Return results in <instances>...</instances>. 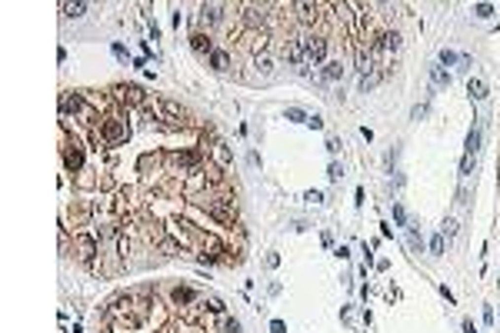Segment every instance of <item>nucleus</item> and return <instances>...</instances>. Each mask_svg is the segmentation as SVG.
I'll return each instance as SVG.
<instances>
[{
	"instance_id": "nucleus-1",
	"label": "nucleus",
	"mask_w": 500,
	"mask_h": 333,
	"mask_svg": "<svg viewBox=\"0 0 500 333\" xmlns=\"http://www.w3.org/2000/svg\"><path fill=\"white\" fill-rule=\"evenodd\" d=\"M304 54H307V64H323L327 60V40L323 37H304Z\"/></svg>"
},
{
	"instance_id": "nucleus-2",
	"label": "nucleus",
	"mask_w": 500,
	"mask_h": 333,
	"mask_svg": "<svg viewBox=\"0 0 500 333\" xmlns=\"http://www.w3.org/2000/svg\"><path fill=\"white\" fill-rule=\"evenodd\" d=\"M100 137L107 140V143H124V140H127V124H124V120H104Z\"/></svg>"
},
{
	"instance_id": "nucleus-3",
	"label": "nucleus",
	"mask_w": 500,
	"mask_h": 333,
	"mask_svg": "<svg viewBox=\"0 0 500 333\" xmlns=\"http://www.w3.org/2000/svg\"><path fill=\"white\" fill-rule=\"evenodd\" d=\"M230 203H234V200H227V197H223V200H214V203L207 207L210 217H217L220 223H234V220H237V210L230 207Z\"/></svg>"
},
{
	"instance_id": "nucleus-4",
	"label": "nucleus",
	"mask_w": 500,
	"mask_h": 333,
	"mask_svg": "<svg viewBox=\"0 0 500 333\" xmlns=\"http://www.w3.org/2000/svg\"><path fill=\"white\" fill-rule=\"evenodd\" d=\"M157 110L164 113L170 124H183V117H187L183 107H180V103H174V100H157Z\"/></svg>"
},
{
	"instance_id": "nucleus-5",
	"label": "nucleus",
	"mask_w": 500,
	"mask_h": 333,
	"mask_svg": "<svg viewBox=\"0 0 500 333\" xmlns=\"http://www.w3.org/2000/svg\"><path fill=\"white\" fill-rule=\"evenodd\" d=\"M244 10H247V24L250 27H257V24H264L267 20V10H270V3H244Z\"/></svg>"
},
{
	"instance_id": "nucleus-6",
	"label": "nucleus",
	"mask_w": 500,
	"mask_h": 333,
	"mask_svg": "<svg viewBox=\"0 0 500 333\" xmlns=\"http://www.w3.org/2000/svg\"><path fill=\"white\" fill-rule=\"evenodd\" d=\"M284 57H287L290 64H307L304 40H287V43H284Z\"/></svg>"
},
{
	"instance_id": "nucleus-7",
	"label": "nucleus",
	"mask_w": 500,
	"mask_h": 333,
	"mask_svg": "<svg viewBox=\"0 0 500 333\" xmlns=\"http://www.w3.org/2000/svg\"><path fill=\"white\" fill-rule=\"evenodd\" d=\"M190 47H194V54H200V57L214 54V43H210L207 33H194V37H190Z\"/></svg>"
},
{
	"instance_id": "nucleus-8",
	"label": "nucleus",
	"mask_w": 500,
	"mask_h": 333,
	"mask_svg": "<svg viewBox=\"0 0 500 333\" xmlns=\"http://www.w3.org/2000/svg\"><path fill=\"white\" fill-rule=\"evenodd\" d=\"M64 164H67L70 170H77V166L83 164V150L77 147V143H67V147H64Z\"/></svg>"
},
{
	"instance_id": "nucleus-9",
	"label": "nucleus",
	"mask_w": 500,
	"mask_h": 333,
	"mask_svg": "<svg viewBox=\"0 0 500 333\" xmlns=\"http://www.w3.org/2000/svg\"><path fill=\"white\" fill-rule=\"evenodd\" d=\"M80 107H83L80 94H60V110H64V113H77Z\"/></svg>"
},
{
	"instance_id": "nucleus-10",
	"label": "nucleus",
	"mask_w": 500,
	"mask_h": 333,
	"mask_svg": "<svg viewBox=\"0 0 500 333\" xmlns=\"http://www.w3.org/2000/svg\"><path fill=\"white\" fill-rule=\"evenodd\" d=\"M430 80H433V87H450V73H447V67L433 64V67H430Z\"/></svg>"
},
{
	"instance_id": "nucleus-11",
	"label": "nucleus",
	"mask_w": 500,
	"mask_h": 333,
	"mask_svg": "<svg viewBox=\"0 0 500 333\" xmlns=\"http://www.w3.org/2000/svg\"><path fill=\"white\" fill-rule=\"evenodd\" d=\"M480 140H484L480 127H473L470 133H467V147H464V153H473V157H477V150H480Z\"/></svg>"
},
{
	"instance_id": "nucleus-12",
	"label": "nucleus",
	"mask_w": 500,
	"mask_h": 333,
	"mask_svg": "<svg viewBox=\"0 0 500 333\" xmlns=\"http://www.w3.org/2000/svg\"><path fill=\"white\" fill-rule=\"evenodd\" d=\"M220 10H223L220 3H204V7H200V17H204L207 24H217V20H220Z\"/></svg>"
},
{
	"instance_id": "nucleus-13",
	"label": "nucleus",
	"mask_w": 500,
	"mask_h": 333,
	"mask_svg": "<svg viewBox=\"0 0 500 333\" xmlns=\"http://www.w3.org/2000/svg\"><path fill=\"white\" fill-rule=\"evenodd\" d=\"M77 250H80V253H77L80 260H90V257L97 253V247H94V240H90V236H80V240H77Z\"/></svg>"
},
{
	"instance_id": "nucleus-14",
	"label": "nucleus",
	"mask_w": 500,
	"mask_h": 333,
	"mask_svg": "<svg viewBox=\"0 0 500 333\" xmlns=\"http://www.w3.org/2000/svg\"><path fill=\"white\" fill-rule=\"evenodd\" d=\"M120 97H124L127 103L140 107V103H143V90H140V87H124V90H120Z\"/></svg>"
},
{
	"instance_id": "nucleus-15",
	"label": "nucleus",
	"mask_w": 500,
	"mask_h": 333,
	"mask_svg": "<svg viewBox=\"0 0 500 333\" xmlns=\"http://www.w3.org/2000/svg\"><path fill=\"white\" fill-rule=\"evenodd\" d=\"M210 67L220 70V73H223V70H230V57L223 54V50H214V54H210Z\"/></svg>"
},
{
	"instance_id": "nucleus-16",
	"label": "nucleus",
	"mask_w": 500,
	"mask_h": 333,
	"mask_svg": "<svg viewBox=\"0 0 500 333\" xmlns=\"http://www.w3.org/2000/svg\"><path fill=\"white\" fill-rule=\"evenodd\" d=\"M467 94H470L473 100H484L487 97V83L484 80H470V83H467Z\"/></svg>"
},
{
	"instance_id": "nucleus-17",
	"label": "nucleus",
	"mask_w": 500,
	"mask_h": 333,
	"mask_svg": "<svg viewBox=\"0 0 500 333\" xmlns=\"http://www.w3.org/2000/svg\"><path fill=\"white\" fill-rule=\"evenodd\" d=\"M297 10H300V20H304V24H310V20H317V10H320V7H314V3H297Z\"/></svg>"
},
{
	"instance_id": "nucleus-18",
	"label": "nucleus",
	"mask_w": 500,
	"mask_h": 333,
	"mask_svg": "<svg viewBox=\"0 0 500 333\" xmlns=\"http://www.w3.org/2000/svg\"><path fill=\"white\" fill-rule=\"evenodd\" d=\"M64 14H67V17H83V14H87V3H83V0H73V3H64Z\"/></svg>"
},
{
	"instance_id": "nucleus-19",
	"label": "nucleus",
	"mask_w": 500,
	"mask_h": 333,
	"mask_svg": "<svg viewBox=\"0 0 500 333\" xmlns=\"http://www.w3.org/2000/svg\"><path fill=\"white\" fill-rule=\"evenodd\" d=\"M473 166H477V157H473V153H464V160H460V177H470Z\"/></svg>"
},
{
	"instance_id": "nucleus-20",
	"label": "nucleus",
	"mask_w": 500,
	"mask_h": 333,
	"mask_svg": "<svg viewBox=\"0 0 500 333\" xmlns=\"http://www.w3.org/2000/svg\"><path fill=\"white\" fill-rule=\"evenodd\" d=\"M174 300H177V303H190V300H197V293L190 290V287H177V290H174Z\"/></svg>"
},
{
	"instance_id": "nucleus-21",
	"label": "nucleus",
	"mask_w": 500,
	"mask_h": 333,
	"mask_svg": "<svg viewBox=\"0 0 500 333\" xmlns=\"http://www.w3.org/2000/svg\"><path fill=\"white\" fill-rule=\"evenodd\" d=\"M340 73H344V67H340V60H330V64L323 67V77H327V80H337Z\"/></svg>"
},
{
	"instance_id": "nucleus-22",
	"label": "nucleus",
	"mask_w": 500,
	"mask_h": 333,
	"mask_svg": "<svg viewBox=\"0 0 500 333\" xmlns=\"http://www.w3.org/2000/svg\"><path fill=\"white\" fill-rule=\"evenodd\" d=\"M380 77L384 73H367V77H360V90H374L377 83H380Z\"/></svg>"
},
{
	"instance_id": "nucleus-23",
	"label": "nucleus",
	"mask_w": 500,
	"mask_h": 333,
	"mask_svg": "<svg viewBox=\"0 0 500 333\" xmlns=\"http://www.w3.org/2000/svg\"><path fill=\"white\" fill-rule=\"evenodd\" d=\"M440 236H444V240H454V236H457V223L444 220V223H440Z\"/></svg>"
},
{
	"instance_id": "nucleus-24",
	"label": "nucleus",
	"mask_w": 500,
	"mask_h": 333,
	"mask_svg": "<svg viewBox=\"0 0 500 333\" xmlns=\"http://www.w3.org/2000/svg\"><path fill=\"white\" fill-rule=\"evenodd\" d=\"M393 223H397V227H407V223H410L407 220V210H403L400 203H393Z\"/></svg>"
},
{
	"instance_id": "nucleus-25",
	"label": "nucleus",
	"mask_w": 500,
	"mask_h": 333,
	"mask_svg": "<svg viewBox=\"0 0 500 333\" xmlns=\"http://www.w3.org/2000/svg\"><path fill=\"white\" fill-rule=\"evenodd\" d=\"M444 247H447V240H444L440 233H437V236L430 240V253H433V257H440V253H444Z\"/></svg>"
},
{
	"instance_id": "nucleus-26",
	"label": "nucleus",
	"mask_w": 500,
	"mask_h": 333,
	"mask_svg": "<svg viewBox=\"0 0 500 333\" xmlns=\"http://www.w3.org/2000/svg\"><path fill=\"white\" fill-rule=\"evenodd\" d=\"M473 14L484 17V20H487V17H494V3H477V7H473Z\"/></svg>"
},
{
	"instance_id": "nucleus-27",
	"label": "nucleus",
	"mask_w": 500,
	"mask_h": 333,
	"mask_svg": "<svg viewBox=\"0 0 500 333\" xmlns=\"http://www.w3.org/2000/svg\"><path fill=\"white\" fill-rule=\"evenodd\" d=\"M450 64H457V54L444 47V50H440V67H450Z\"/></svg>"
},
{
	"instance_id": "nucleus-28",
	"label": "nucleus",
	"mask_w": 500,
	"mask_h": 333,
	"mask_svg": "<svg viewBox=\"0 0 500 333\" xmlns=\"http://www.w3.org/2000/svg\"><path fill=\"white\" fill-rule=\"evenodd\" d=\"M214 157H217L220 164H230V150H227L223 143H217V147H214Z\"/></svg>"
},
{
	"instance_id": "nucleus-29",
	"label": "nucleus",
	"mask_w": 500,
	"mask_h": 333,
	"mask_svg": "<svg viewBox=\"0 0 500 333\" xmlns=\"http://www.w3.org/2000/svg\"><path fill=\"white\" fill-rule=\"evenodd\" d=\"M174 160L183 164V166H190V164H197V153H174Z\"/></svg>"
},
{
	"instance_id": "nucleus-30",
	"label": "nucleus",
	"mask_w": 500,
	"mask_h": 333,
	"mask_svg": "<svg viewBox=\"0 0 500 333\" xmlns=\"http://www.w3.org/2000/svg\"><path fill=\"white\" fill-rule=\"evenodd\" d=\"M327 177H330V180H340V177H344V166H340V164H330Z\"/></svg>"
},
{
	"instance_id": "nucleus-31",
	"label": "nucleus",
	"mask_w": 500,
	"mask_h": 333,
	"mask_svg": "<svg viewBox=\"0 0 500 333\" xmlns=\"http://www.w3.org/2000/svg\"><path fill=\"white\" fill-rule=\"evenodd\" d=\"M410 117H414V120H424V117H427V103H417L414 110H410Z\"/></svg>"
},
{
	"instance_id": "nucleus-32",
	"label": "nucleus",
	"mask_w": 500,
	"mask_h": 333,
	"mask_svg": "<svg viewBox=\"0 0 500 333\" xmlns=\"http://www.w3.org/2000/svg\"><path fill=\"white\" fill-rule=\"evenodd\" d=\"M287 117H290V120H304V124L310 120V117H307L304 110H297V107H290V110H287Z\"/></svg>"
},
{
	"instance_id": "nucleus-33",
	"label": "nucleus",
	"mask_w": 500,
	"mask_h": 333,
	"mask_svg": "<svg viewBox=\"0 0 500 333\" xmlns=\"http://www.w3.org/2000/svg\"><path fill=\"white\" fill-rule=\"evenodd\" d=\"M257 67L264 70V73H270V57H267V54H260V57H257Z\"/></svg>"
},
{
	"instance_id": "nucleus-34",
	"label": "nucleus",
	"mask_w": 500,
	"mask_h": 333,
	"mask_svg": "<svg viewBox=\"0 0 500 333\" xmlns=\"http://www.w3.org/2000/svg\"><path fill=\"white\" fill-rule=\"evenodd\" d=\"M207 310H214V313H220V310H223V303L217 300V297H207Z\"/></svg>"
},
{
	"instance_id": "nucleus-35",
	"label": "nucleus",
	"mask_w": 500,
	"mask_h": 333,
	"mask_svg": "<svg viewBox=\"0 0 500 333\" xmlns=\"http://www.w3.org/2000/svg\"><path fill=\"white\" fill-rule=\"evenodd\" d=\"M223 330H227V333H244V330H240V323H237V320H227V323H223Z\"/></svg>"
},
{
	"instance_id": "nucleus-36",
	"label": "nucleus",
	"mask_w": 500,
	"mask_h": 333,
	"mask_svg": "<svg viewBox=\"0 0 500 333\" xmlns=\"http://www.w3.org/2000/svg\"><path fill=\"white\" fill-rule=\"evenodd\" d=\"M113 57H117V60H127V50L120 47V43H113Z\"/></svg>"
},
{
	"instance_id": "nucleus-37",
	"label": "nucleus",
	"mask_w": 500,
	"mask_h": 333,
	"mask_svg": "<svg viewBox=\"0 0 500 333\" xmlns=\"http://www.w3.org/2000/svg\"><path fill=\"white\" fill-rule=\"evenodd\" d=\"M270 330H274V333H287V327H284L280 320H274V323H270Z\"/></svg>"
},
{
	"instance_id": "nucleus-38",
	"label": "nucleus",
	"mask_w": 500,
	"mask_h": 333,
	"mask_svg": "<svg viewBox=\"0 0 500 333\" xmlns=\"http://www.w3.org/2000/svg\"><path fill=\"white\" fill-rule=\"evenodd\" d=\"M307 127H314V130H320V127H323V120H320V117H310V120H307Z\"/></svg>"
}]
</instances>
